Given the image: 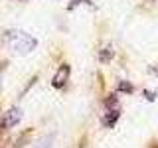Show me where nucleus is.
I'll use <instances>...</instances> for the list:
<instances>
[{"mask_svg": "<svg viewBox=\"0 0 158 148\" xmlns=\"http://www.w3.org/2000/svg\"><path fill=\"white\" fill-rule=\"evenodd\" d=\"M117 101H118L117 95H109V99L105 101V107L109 109V111H113V109H118V107H117Z\"/></svg>", "mask_w": 158, "mask_h": 148, "instance_id": "nucleus-5", "label": "nucleus"}, {"mask_svg": "<svg viewBox=\"0 0 158 148\" xmlns=\"http://www.w3.org/2000/svg\"><path fill=\"white\" fill-rule=\"evenodd\" d=\"M69 73H71L69 65H67V63H61V65H59V69H57V73H56V75H53V79H52V85L56 87V89H61V87L67 83Z\"/></svg>", "mask_w": 158, "mask_h": 148, "instance_id": "nucleus-2", "label": "nucleus"}, {"mask_svg": "<svg viewBox=\"0 0 158 148\" xmlns=\"http://www.w3.org/2000/svg\"><path fill=\"white\" fill-rule=\"evenodd\" d=\"M52 140H53V136H46L44 140L36 142V146H34V148H52Z\"/></svg>", "mask_w": 158, "mask_h": 148, "instance_id": "nucleus-6", "label": "nucleus"}, {"mask_svg": "<svg viewBox=\"0 0 158 148\" xmlns=\"http://www.w3.org/2000/svg\"><path fill=\"white\" fill-rule=\"evenodd\" d=\"M20 121H22V109H20V107H12L6 113V117H4L2 126L4 128H12V126H16Z\"/></svg>", "mask_w": 158, "mask_h": 148, "instance_id": "nucleus-3", "label": "nucleus"}, {"mask_svg": "<svg viewBox=\"0 0 158 148\" xmlns=\"http://www.w3.org/2000/svg\"><path fill=\"white\" fill-rule=\"evenodd\" d=\"M79 4H91V0H71V4L67 6V10H73V8H77Z\"/></svg>", "mask_w": 158, "mask_h": 148, "instance_id": "nucleus-8", "label": "nucleus"}, {"mask_svg": "<svg viewBox=\"0 0 158 148\" xmlns=\"http://www.w3.org/2000/svg\"><path fill=\"white\" fill-rule=\"evenodd\" d=\"M118 91H123V93H131V91H132V87L128 85L127 81H121V83H118Z\"/></svg>", "mask_w": 158, "mask_h": 148, "instance_id": "nucleus-9", "label": "nucleus"}, {"mask_svg": "<svg viewBox=\"0 0 158 148\" xmlns=\"http://www.w3.org/2000/svg\"><path fill=\"white\" fill-rule=\"evenodd\" d=\"M8 39L12 42L14 49H16L18 53H22V56H26V53L34 51V49H36V46H38L36 38H32V36H30V34H26V32H8Z\"/></svg>", "mask_w": 158, "mask_h": 148, "instance_id": "nucleus-1", "label": "nucleus"}, {"mask_svg": "<svg viewBox=\"0 0 158 148\" xmlns=\"http://www.w3.org/2000/svg\"><path fill=\"white\" fill-rule=\"evenodd\" d=\"M144 95H146V99H148V101H154V99H156V95H154V93H144Z\"/></svg>", "mask_w": 158, "mask_h": 148, "instance_id": "nucleus-10", "label": "nucleus"}, {"mask_svg": "<svg viewBox=\"0 0 158 148\" xmlns=\"http://www.w3.org/2000/svg\"><path fill=\"white\" fill-rule=\"evenodd\" d=\"M113 56V51H111V47H103V51H101V56H99V59L101 61H109Z\"/></svg>", "mask_w": 158, "mask_h": 148, "instance_id": "nucleus-7", "label": "nucleus"}, {"mask_svg": "<svg viewBox=\"0 0 158 148\" xmlns=\"http://www.w3.org/2000/svg\"><path fill=\"white\" fill-rule=\"evenodd\" d=\"M118 117H121V109H113V111L105 113V117H103V125H105L107 128H113L115 122L118 121Z\"/></svg>", "mask_w": 158, "mask_h": 148, "instance_id": "nucleus-4", "label": "nucleus"}]
</instances>
